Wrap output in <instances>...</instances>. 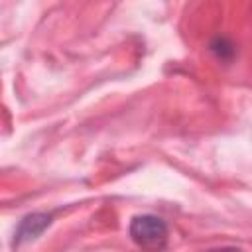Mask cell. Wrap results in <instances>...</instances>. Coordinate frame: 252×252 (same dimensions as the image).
<instances>
[{
	"label": "cell",
	"mask_w": 252,
	"mask_h": 252,
	"mask_svg": "<svg viewBox=\"0 0 252 252\" xmlns=\"http://www.w3.org/2000/svg\"><path fill=\"white\" fill-rule=\"evenodd\" d=\"M128 234L138 248L146 252H161L167 246L169 228L165 220L156 215H136L130 220Z\"/></svg>",
	"instance_id": "1"
},
{
	"label": "cell",
	"mask_w": 252,
	"mask_h": 252,
	"mask_svg": "<svg viewBox=\"0 0 252 252\" xmlns=\"http://www.w3.org/2000/svg\"><path fill=\"white\" fill-rule=\"evenodd\" d=\"M51 222H53V217L49 213H30V215H26L14 230L12 244L20 246V244H26V242H32V240L39 238L51 226Z\"/></svg>",
	"instance_id": "2"
},
{
	"label": "cell",
	"mask_w": 252,
	"mask_h": 252,
	"mask_svg": "<svg viewBox=\"0 0 252 252\" xmlns=\"http://www.w3.org/2000/svg\"><path fill=\"white\" fill-rule=\"evenodd\" d=\"M209 49H211V53H213L217 59H220V61H230V59L234 57V53H236L234 43H232L228 37H224V35L213 37L211 43H209Z\"/></svg>",
	"instance_id": "3"
},
{
	"label": "cell",
	"mask_w": 252,
	"mask_h": 252,
	"mask_svg": "<svg viewBox=\"0 0 252 252\" xmlns=\"http://www.w3.org/2000/svg\"><path fill=\"white\" fill-rule=\"evenodd\" d=\"M205 252H244V250L236 248V246H220V248H211V250H205Z\"/></svg>",
	"instance_id": "4"
}]
</instances>
